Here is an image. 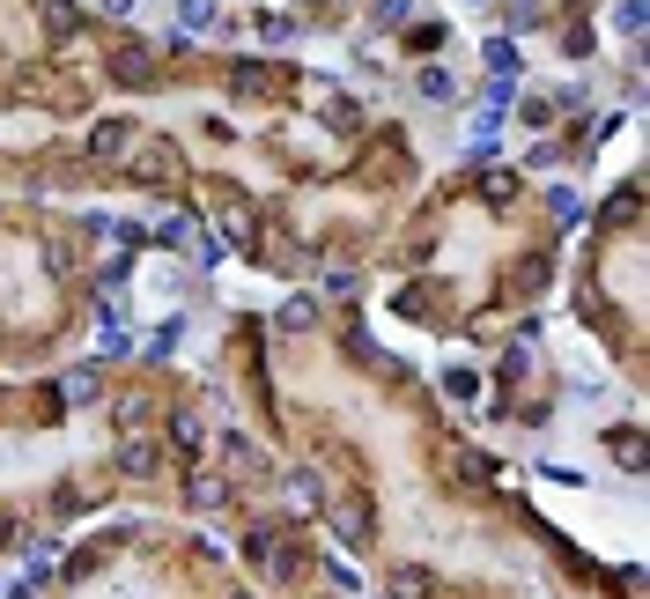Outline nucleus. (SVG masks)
<instances>
[{
    "mask_svg": "<svg viewBox=\"0 0 650 599\" xmlns=\"http://www.w3.org/2000/svg\"><path fill=\"white\" fill-rule=\"evenodd\" d=\"M119 474L126 481H156L163 474V444L148 429H119Z\"/></svg>",
    "mask_w": 650,
    "mask_h": 599,
    "instance_id": "1",
    "label": "nucleus"
},
{
    "mask_svg": "<svg viewBox=\"0 0 650 599\" xmlns=\"http://www.w3.org/2000/svg\"><path fill=\"white\" fill-rule=\"evenodd\" d=\"M133 141H141V119H97L89 126V156L97 163H126Z\"/></svg>",
    "mask_w": 650,
    "mask_h": 599,
    "instance_id": "2",
    "label": "nucleus"
},
{
    "mask_svg": "<svg viewBox=\"0 0 650 599\" xmlns=\"http://www.w3.org/2000/svg\"><path fill=\"white\" fill-rule=\"evenodd\" d=\"M126 171L148 178V185H163L170 171H178V148H170L163 134H141V141H133V156H126Z\"/></svg>",
    "mask_w": 650,
    "mask_h": 599,
    "instance_id": "3",
    "label": "nucleus"
},
{
    "mask_svg": "<svg viewBox=\"0 0 650 599\" xmlns=\"http://www.w3.org/2000/svg\"><path fill=\"white\" fill-rule=\"evenodd\" d=\"M97 392H104V378H97V363H74L67 378H60V400H67V407H89V400H97Z\"/></svg>",
    "mask_w": 650,
    "mask_h": 599,
    "instance_id": "4",
    "label": "nucleus"
},
{
    "mask_svg": "<svg viewBox=\"0 0 650 599\" xmlns=\"http://www.w3.org/2000/svg\"><path fill=\"white\" fill-rule=\"evenodd\" d=\"M111 74L119 82H156V60H148V45H119L111 52Z\"/></svg>",
    "mask_w": 650,
    "mask_h": 599,
    "instance_id": "5",
    "label": "nucleus"
},
{
    "mask_svg": "<svg viewBox=\"0 0 650 599\" xmlns=\"http://www.w3.org/2000/svg\"><path fill=\"white\" fill-rule=\"evenodd\" d=\"M289 496L303 503V511H325V474H318V466H296V474H289Z\"/></svg>",
    "mask_w": 650,
    "mask_h": 599,
    "instance_id": "6",
    "label": "nucleus"
},
{
    "mask_svg": "<svg viewBox=\"0 0 650 599\" xmlns=\"http://www.w3.org/2000/svg\"><path fill=\"white\" fill-rule=\"evenodd\" d=\"M185 30H193V37H200V30H222L215 0H178V37H185Z\"/></svg>",
    "mask_w": 650,
    "mask_h": 599,
    "instance_id": "7",
    "label": "nucleus"
},
{
    "mask_svg": "<svg viewBox=\"0 0 650 599\" xmlns=\"http://www.w3.org/2000/svg\"><path fill=\"white\" fill-rule=\"evenodd\" d=\"M481 60L495 67V82H518V45H510V37H488V45H481Z\"/></svg>",
    "mask_w": 650,
    "mask_h": 599,
    "instance_id": "8",
    "label": "nucleus"
},
{
    "mask_svg": "<svg viewBox=\"0 0 650 599\" xmlns=\"http://www.w3.org/2000/svg\"><path fill=\"white\" fill-rule=\"evenodd\" d=\"M156 415V392H119V429H148Z\"/></svg>",
    "mask_w": 650,
    "mask_h": 599,
    "instance_id": "9",
    "label": "nucleus"
},
{
    "mask_svg": "<svg viewBox=\"0 0 650 599\" xmlns=\"http://www.w3.org/2000/svg\"><path fill=\"white\" fill-rule=\"evenodd\" d=\"M444 474H458V481H481V474H488V459H481V452H466V444H444Z\"/></svg>",
    "mask_w": 650,
    "mask_h": 599,
    "instance_id": "10",
    "label": "nucleus"
},
{
    "mask_svg": "<svg viewBox=\"0 0 650 599\" xmlns=\"http://www.w3.org/2000/svg\"><path fill=\"white\" fill-rule=\"evenodd\" d=\"M422 97H429V104H451V97H458L451 67H422Z\"/></svg>",
    "mask_w": 650,
    "mask_h": 599,
    "instance_id": "11",
    "label": "nucleus"
},
{
    "mask_svg": "<svg viewBox=\"0 0 650 599\" xmlns=\"http://www.w3.org/2000/svg\"><path fill=\"white\" fill-rule=\"evenodd\" d=\"M281 326H318V296H289V304H281Z\"/></svg>",
    "mask_w": 650,
    "mask_h": 599,
    "instance_id": "12",
    "label": "nucleus"
},
{
    "mask_svg": "<svg viewBox=\"0 0 650 599\" xmlns=\"http://www.w3.org/2000/svg\"><path fill=\"white\" fill-rule=\"evenodd\" d=\"M170 437H178L185 452H193V444H207V422H200V415H185V407H178V415H170Z\"/></svg>",
    "mask_w": 650,
    "mask_h": 599,
    "instance_id": "13",
    "label": "nucleus"
},
{
    "mask_svg": "<svg viewBox=\"0 0 650 599\" xmlns=\"http://www.w3.org/2000/svg\"><path fill=\"white\" fill-rule=\"evenodd\" d=\"M333 526H340V540H348V548H362V533H370V511H355V503H348V511H333Z\"/></svg>",
    "mask_w": 650,
    "mask_h": 599,
    "instance_id": "14",
    "label": "nucleus"
},
{
    "mask_svg": "<svg viewBox=\"0 0 650 599\" xmlns=\"http://www.w3.org/2000/svg\"><path fill=\"white\" fill-rule=\"evenodd\" d=\"M45 23L74 37V30H82V8H74V0H45Z\"/></svg>",
    "mask_w": 650,
    "mask_h": 599,
    "instance_id": "15",
    "label": "nucleus"
},
{
    "mask_svg": "<svg viewBox=\"0 0 650 599\" xmlns=\"http://www.w3.org/2000/svg\"><path fill=\"white\" fill-rule=\"evenodd\" d=\"M185 341V318H170V326H156V341H148V355H178Z\"/></svg>",
    "mask_w": 650,
    "mask_h": 599,
    "instance_id": "16",
    "label": "nucleus"
},
{
    "mask_svg": "<svg viewBox=\"0 0 650 599\" xmlns=\"http://www.w3.org/2000/svg\"><path fill=\"white\" fill-rule=\"evenodd\" d=\"M222 496H229V489H222V474H200V481H193V503H200V511H215Z\"/></svg>",
    "mask_w": 650,
    "mask_h": 599,
    "instance_id": "17",
    "label": "nucleus"
},
{
    "mask_svg": "<svg viewBox=\"0 0 650 599\" xmlns=\"http://www.w3.org/2000/svg\"><path fill=\"white\" fill-rule=\"evenodd\" d=\"M259 30H266V37H274V45H281V37H296V15H281V8H266V15H259Z\"/></svg>",
    "mask_w": 650,
    "mask_h": 599,
    "instance_id": "18",
    "label": "nucleus"
},
{
    "mask_svg": "<svg viewBox=\"0 0 650 599\" xmlns=\"http://www.w3.org/2000/svg\"><path fill=\"white\" fill-rule=\"evenodd\" d=\"M444 392H451V400H473V392H481V378H473V370H444Z\"/></svg>",
    "mask_w": 650,
    "mask_h": 599,
    "instance_id": "19",
    "label": "nucleus"
},
{
    "mask_svg": "<svg viewBox=\"0 0 650 599\" xmlns=\"http://www.w3.org/2000/svg\"><path fill=\"white\" fill-rule=\"evenodd\" d=\"M614 30H621V37L643 30V0H621V8H614Z\"/></svg>",
    "mask_w": 650,
    "mask_h": 599,
    "instance_id": "20",
    "label": "nucleus"
},
{
    "mask_svg": "<svg viewBox=\"0 0 650 599\" xmlns=\"http://www.w3.org/2000/svg\"><path fill=\"white\" fill-rule=\"evenodd\" d=\"M407 23V0H377V30H399Z\"/></svg>",
    "mask_w": 650,
    "mask_h": 599,
    "instance_id": "21",
    "label": "nucleus"
},
{
    "mask_svg": "<svg viewBox=\"0 0 650 599\" xmlns=\"http://www.w3.org/2000/svg\"><path fill=\"white\" fill-rule=\"evenodd\" d=\"M133 8H141V0H104V15H119V23H126Z\"/></svg>",
    "mask_w": 650,
    "mask_h": 599,
    "instance_id": "22",
    "label": "nucleus"
}]
</instances>
